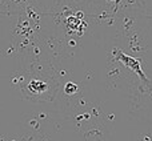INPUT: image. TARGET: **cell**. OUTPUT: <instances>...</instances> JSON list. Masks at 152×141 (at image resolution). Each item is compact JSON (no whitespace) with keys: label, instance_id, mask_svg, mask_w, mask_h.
I'll use <instances>...</instances> for the list:
<instances>
[{"label":"cell","instance_id":"7a4b0ae2","mask_svg":"<svg viewBox=\"0 0 152 141\" xmlns=\"http://www.w3.org/2000/svg\"><path fill=\"white\" fill-rule=\"evenodd\" d=\"M113 57L116 59L118 61H120L124 67H127L128 69H131L132 72H135L139 78L143 81L145 86L150 89V92L152 93V83L150 81V78L145 76L144 70H143V65H142V60L136 57H132V56H128L127 53H124L123 51L120 49H113Z\"/></svg>","mask_w":152,"mask_h":141},{"label":"cell","instance_id":"6da1fadb","mask_svg":"<svg viewBox=\"0 0 152 141\" xmlns=\"http://www.w3.org/2000/svg\"><path fill=\"white\" fill-rule=\"evenodd\" d=\"M23 94L27 99L35 100V101H44V100H51L53 96L52 86L50 83L40 78H31L26 85L21 88Z\"/></svg>","mask_w":152,"mask_h":141},{"label":"cell","instance_id":"3957f363","mask_svg":"<svg viewBox=\"0 0 152 141\" xmlns=\"http://www.w3.org/2000/svg\"><path fill=\"white\" fill-rule=\"evenodd\" d=\"M79 86L76 85L75 83H72V81H68V83L64 85V92H66L68 96H71V94H75L76 92H77Z\"/></svg>","mask_w":152,"mask_h":141}]
</instances>
